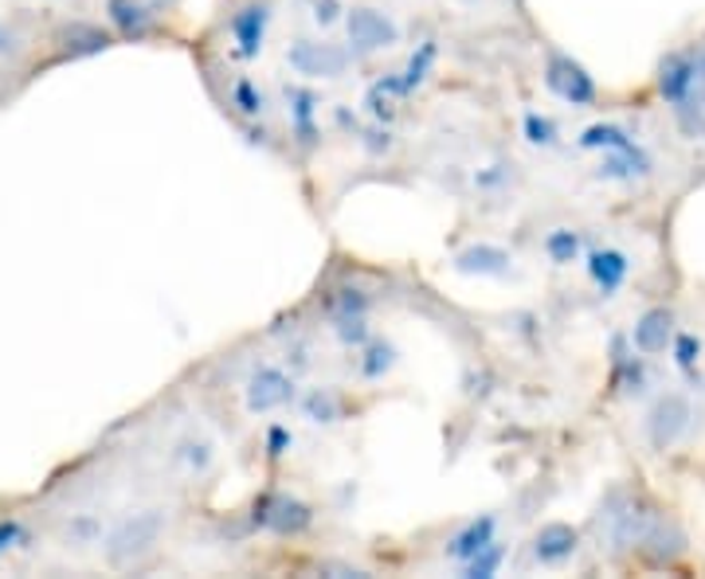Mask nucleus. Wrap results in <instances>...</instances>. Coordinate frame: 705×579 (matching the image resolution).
Listing matches in <instances>:
<instances>
[{
    "label": "nucleus",
    "mask_w": 705,
    "mask_h": 579,
    "mask_svg": "<svg viewBox=\"0 0 705 579\" xmlns=\"http://www.w3.org/2000/svg\"><path fill=\"white\" fill-rule=\"evenodd\" d=\"M24 537V529H20V521H0V556L9 552V548H17V540Z\"/></svg>",
    "instance_id": "obj_26"
},
{
    "label": "nucleus",
    "mask_w": 705,
    "mask_h": 579,
    "mask_svg": "<svg viewBox=\"0 0 705 579\" xmlns=\"http://www.w3.org/2000/svg\"><path fill=\"white\" fill-rule=\"evenodd\" d=\"M212 443L204 439H184L181 447H177V463H184V470L189 474H204L208 466H212Z\"/></svg>",
    "instance_id": "obj_23"
},
{
    "label": "nucleus",
    "mask_w": 705,
    "mask_h": 579,
    "mask_svg": "<svg viewBox=\"0 0 705 579\" xmlns=\"http://www.w3.org/2000/svg\"><path fill=\"white\" fill-rule=\"evenodd\" d=\"M588 274H592V282L604 290V294H612V290H620L623 282H627L631 258L623 255V251H615V247H600V251H592V255H588Z\"/></svg>",
    "instance_id": "obj_13"
},
{
    "label": "nucleus",
    "mask_w": 705,
    "mask_h": 579,
    "mask_svg": "<svg viewBox=\"0 0 705 579\" xmlns=\"http://www.w3.org/2000/svg\"><path fill=\"white\" fill-rule=\"evenodd\" d=\"M522 133H525V141H530V145H537V150H553L556 141H561V130H556V122L548 114H541V110H525Z\"/></svg>",
    "instance_id": "obj_21"
},
{
    "label": "nucleus",
    "mask_w": 705,
    "mask_h": 579,
    "mask_svg": "<svg viewBox=\"0 0 705 579\" xmlns=\"http://www.w3.org/2000/svg\"><path fill=\"white\" fill-rule=\"evenodd\" d=\"M299 399V388H294V376L282 373L279 365H259L255 373L248 376V388H243V404H248L251 415H271L291 407Z\"/></svg>",
    "instance_id": "obj_4"
},
{
    "label": "nucleus",
    "mask_w": 705,
    "mask_h": 579,
    "mask_svg": "<svg viewBox=\"0 0 705 579\" xmlns=\"http://www.w3.org/2000/svg\"><path fill=\"white\" fill-rule=\"evenodd\" d=\"M255 525L274 537H302L314 525V509L291 494H263L255 501Z\"/></svg>",
    "instance_id": "obj_5"
},
{
    "label": "nucleus",
    "mask_w": 705,
    "mask_h": 579,
    "mask_svg": "<svg viewBox=\"0 0 705 579\" xmlns=\"http://www.w3.org/2000/svg\"><path fill=\"white\" fill-rule=\"evenodd\" d=\"M294 447V435L291 427H282V423H274V427H266V458H282L286 450Z\"/></svg>",
    "instance_id": "obj_24"
},
{
    "label": "nucleus",
    "mask_w": 705,
    "mask_h": 579,
    "mask_svg": "<svg viewBox=\"0 0 705 579\" xmlns=\"http://www.w3.org/2000/svg\"><path fill=\"white\" fill-rule=\"evenodd\" d=\"M266 24H271V9H266L263 0H251V4H243V9L232 17L235 55H240V59H255L259 51H263Z\"/></svg>",
    "instance_id": "obj_9"
},
{
    "label": "nucleus",
    "mask_w": 705,
    "mask_h": 579,
    "mask_svg": "<svg viewBox=\"0 0 705 579\" xmlns=\"http://www.w3.org/2000/svg\"><path fill=\"white\" fill-rule=\"evenodd\" d=\"M107 12H110V20H114L118 32L133 35V40H141V35L153 28L150 9H145L141 0H107Z\"/></svg>",
    "instance_id": "obj_16"
},
{
    "label": "nucleus",
    "mask_w": 705,
    "mask_h": 579,
    "mask_svg": "<svg viewBox=\"0 0 705 579\" xmlns=\"http://www.w3.org/2000/svg\"><path fill=\"white\" fill-rule=\"evenodd\" d=\"M165 525L169 517L161 509H141V514L122 517L107 537V560L114 568H130V563L145 560L165 537Z\"/></svg>",
    "instance_id": "obj_1"
},
{
    "label": "nucleus",
    "mask_w": 705,
    "mask_h": 579,
    "mask_svg": "<svg viewBox=\"0 0 705 579\" xmlns=\"http://www.w3.org/2000/svg\"><path fill=\"white\" fill-rule=\"evenodd\" d=\"M12 48V35L4 32V28H0V51H9Z\"/></svg>",
    "instance_id": "obj_27"
},
{
    "label": "nucleus",
    "mask_w": 705,
    "mask_h": 579,
    "mask_svg": "<svg viewBox=\"0 0 705 579\" xmlns=\"http://www.w3.org/2000/svg\"><path fill=\"white\" fill-rule=\"evenodd\" d=\"M689 419H694V407H689L686 396L671 392V396H658L655 407L647 412V439L655 450H671L674 443L689 430Z\"/></svg>",
    "instance_id": "obj_7"
},
{
    "label": "nucleus",
    "mask_w": 705,
    "mask_h": 579,
    "mask_svg": "<svg viewBox=\"0 0 705 579\" xmlns=\"http://www.w3.org/2000/svg\"><path fill=\"white\" fill-rule=\"evenodd\" d=\"M576 552V529L564 521H548L545 529H537L533 537V556H537L545 568H556V563L573 560Z\"/></svg>",
    "instance_id": "obj_12"
},
{
    "label": "nucleus",
    "mask_w": 705,
    "mask_h": 579,
    "mask_svg": "<svg viewBox=\"0 0 705 579\" xmlns=\"http://www.w3.org/2000/svg\"><path fill=\"white\" fill-rule=\"evenodd\" d=\"M635 345L643 353H663L671 345V314L666 309H647L635 325Z\"/></svg>",
    "instance_id": "obj_18"
},
{
    "label": "nucleus",
    "mask_w": 705,
    "mask_h": 579,
    "mask_svg": "<svg viewBox=\"0 0 705 579\" xmlns=\"http://www.w3.org/2000/svg\"><path fill=\"white\" fill-rule=\"evenodd\" d=\"M435 59H440V48H435L432 40H427V43H420V51H412V59H407V67H404V71H396V75H400V83H404V91H407V94H412L415 87H423V83H427V75H432Z\"/></svg>",
    "instance_id": "obj_20"
},
{
    "label": "nucleus",
    "mask_w": 705,
    "mask_h": 579,
    "mask_svg": "<svg viewBox=\"0 0 705 579\" xmlns=\"http://www.w3.org/2000/svg\"><path fill=\"white\" fill-rule=\"evenodd\" d=\"M502 560H506V545H502V540H494V545H486L479 556H471L466 563H459V571H463V576H471V579H479V576H498Z\"/></svg>",
    "instance_id": "obj_22"
},
{
    "label": "nucleus",
    "mask_w": 705,
    "mask_h": 579,
    "mask_svg": "<svg viewBox=\"0 0 705 579\" xmlns=\"http://www.w3.org/2000/svg\"><path fill=\"white\" fill-rule=\"evenodd\" d=\"M310 17H314V24L330 28L341 20V0H310Z\"/></svg>",
    "instance_id": "obj_25"
},
{
    "label": "nucleus",
    "mask_w": 705,
    "mask_h": 579,
    "mask_svg": "<svg viewBox=\"0 0 705 579\" xmlns=\"http://www.w3.org/2000/svg\"><path fill=\"white\" fill-rule=\"evenodd\" d=\"M286 63H291V71L302 79H338L345 75L349 51L322 40H294L291 48H286Z\"/></svg>",
    "instance_id": "obj_6"
},
{
    "label": "nucleus",
    "mask_w": 705,
    "mask_h": 579,
    "mask_svg": "<svg viewBox=\"0 0 705 579\" xmlns=\"http://www.w3.org/2000/svg\"><path fill=\"white\" fill-rule=\"evenodd\" d=\"M396 368V348L389 345V341L373 337L361 345V356H357V373L365 376V380H384V376Z\"/></svg>",
    "instance_id": "obj_17"
},
{
    "label": "nucleus",
    "mask_w": 705,
    "mask_h": 579,
    "mask_svg": "<svg viewBox=\"0 0 705 579\" xmlns=\"http://www.w3.org/2000/svg\"><path fill=\"white\" fill-rule=\"evenodd\" d=\"M494 540H498V517H494V514H474V517H466V521L459 525L447 540H443V556H447L451 563H466L471 556H479L486 545H494Z\"/></svg>",
    "instance_id": "obj_8"
},
{
    "label": "nucleus",
    "mask_w": 705,
    "mask_h": 579,
    "mask_svg": "<svg viewBox=\"0 0 705 579\" xmlns=\"http://www.w3.org/2000/svg\"><path fill=\"white\" fill-rule=\"evenodd\" d=\"M228 106L240 118H248V122H259V118H266V110H271V99H266V91L259 87V79L235 75L232 87H228Z\"/></svg>",
    "instance_id": "obj_14"
},
{
    "label": "nucleus",
    "mask_w": 705,
    "mask_h": 579,
    "mask_svg": "<svg viewBox=\"0 0 705 579\" xmlns=\"http://www.w3.org/2000/svg\"><path fill=\"white\" fill-rule=\"evenodd\" d=\"M541 251H545L548 263H556V266L576 263V258H581V251H584L581 232H576V227H556V232H548V235H545V243H541Z\"/></svg>",
    "instance_id": "obj_19"
},
{
    "label": "nucleus",
    "mask_w": 705,
    "mask_h": 579,
    "mask_svg": "<svg viewBox=\"0 0 705 579\" xmlns=\"http://www.w3.org/2000/svg\"><path fill=\"white\" fill-rule=\"evenodd\" d=\"M345 28H349V51H353V55H376V51H389L400 43L396 20L381 9H369V4L349 9Z\"/></svg>",
    "instance_id": "obj_3"
},
{
    "label": "nucleus",
    "mask_w": 705,
    "mask_h": 579,
    "mask_svg": "<svg viewBox=\"0 0 705 579\" xmlns=\"http://www.w3.org/2000/svg\"><path fill=\"white\" fill-rule=\"evenodd\" d=\"M286 122H291V138L299 141V150L310 153L318 145V94L306 87H286Z\"/></svg>",
    "instance_id": "obj_11"
},
{
    "label": "nucleus",
    "mask_w": 705,
    "mask_h": 579,
    "mask_svg": "<svg viewBox=\"0 0 705 579\" xmlns=\"http://www.w3.org/2000/svg\"><path fill=\"white\" fill-rule=\"evenodd\" d=\"M302 415H306L310 423H341L345 419V396H341L338 388H310L306 396H302Z\"/></svg>",
    "instance_id": "obj_15"
},
{
    "label": "nucleus",
    "mask_w": 705,
    "mask_h": 579,
    "mask_svg": "<svg viewBox=\"0 0 705 579\" xmlns=\"http://www.w3.org/2000/svg\"><path fill=\"white\" fill-rule=\"evenodd\" d=\"M541 75H545L548 94H556V99L568 102V106H592L600 94L596 79H592L573 55H564V51L556 48L545 51V71H541Z\"/></svg>",
    "instance_id": "obj_2"
},
{
    "label": "nucleus",
    "mask_w": 705,
    "mask_h": 579,
    "mask_svg": "<svg viewBox=\"0 0 705 579\" xmlns=\"http://www.w3.org/2000/svg\"><path fill=\"white\" fill-rule=\"evenodd\" d=\"M459 274H479V278H506L514 271V255L498 243H471L455 255Z\"/></svg>",
    "instance_id": "obj_10"
}]
</instances>
